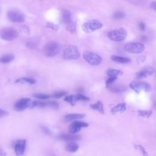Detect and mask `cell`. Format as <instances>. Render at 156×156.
I'll list each match as a JSON object with an SVG mask.
<instances>
[{
    "label": "cell",
    "mask_w": 156,
    "mask_h": 156,
    "mask_svg": "<svg viewBox=\"0 0 156 156\" xmlns=\"http://www.w3.org/2000/svg\"><path fill=\"white\" fill-rule=\"evenodd\" d=\"M127 32L123 27L113 29L107 33V37L112 41H121L127 37Z\"/></svg>",
    "instance_id": "obj_1"
},
{
    "label": "cell",
    "mask_w": 156,
    "mask_h": 156,
    "mask_svg": "<svg viewBox=\"0 0 156 156\" xmlns=\"http://www.w3.org/2000/svg\"><path fill=\"white\" fill-rule=\"evenodd\" d=\"M60 44L57 41H50L43 48V53L47 57H54L60 51Z\"/></svg>",
    "instance_id": "obj_2"
},
{
    "label": "cell",
    "mask_w": 156,
    "mask_h": 156,
    "mask_svg": "<svg viewBox=\"0 0 156 156\" xmlns=\"http://www.w3.org/2000/svg\"><path fill=\"white\" fill-rule=\"evenodd\" d=\"M18 32L13 27H9L0 31V37L4 40L12 41L18 37Z\"/></svg>",
    "instance_id": "obj_3"
},
{
    "label": "cell",
    "mask_w": 156,
    "mask_h": 156,
    "mask_svg": "<svg viewBox=\"0 0 156 156\" xmlns=\"http://www.w3.org/2000/svg\"><path fill=\"white\" fill-rule=\"evenodd\" d=\"M83 57L87 63L93 66L100 65L102 60V57L98 54L88 51H86L83 53Z\"/></svg>",
    "instance_id": "obj_4"
},
{
    "label": "cell",
    "mask_w": 156,
    "mask_h": 156,
    "mask_svg": "<svg viewBox=\"0 0 156 156\" xmlns=\"http://www.w3.org/2000/svg\"><path fill=\"white\" fill-rule=\"evenodd\" d=\"M102 27V24L98 20H91L84 23L82 26V30L85 33H90L99 30Z\"/></svg>",
    "instance_id": "obj_5"
},
{
    "label": "cell",
    "mask_w": 156,
    "mask_h": 156,
    "mask_svg": "<svg viewBox=\"0 0 156 156\" xmlns=\"http://www.w3.org/2000/svg\"><path fill=\"white\" fill-rule=\"evenodd\" d=\"M80 57V52L76 46L69 45L64 51L63 57L66 60H75Z\"/></svg>",
    "instance_id": "obj_6"
},
{
    "label": "cell",
    "mask_w": 156,
    "mask_h": 156,
    "mask_svg": "<svg viewBox=\"0 0 156 156\" xmlns=\"http://www.w3.org/2000/svg\"><path fill=\"white\" fill-rule=\"evenodd\" d=\"M125 50L132 54H138L142 52L144 49V45L141 43H129L124 46Z\"/></svg>",
    "instance_id": "obj_7"
},
{
    "label": "cell",
    "mask_w": 156,
    "mask_h": 156,
    "mask_svg": "<svg viewBox=\"0 0 156 156\" xmlns=\"http://www.w3.org/2000/svg\"><path fill=\"white\" fill-rule=\"evenodd\" d=\"M9 20L14 23H21L24 21L25 17L23 13L16 10H11L7 13Z\"/></svg>",
    "instance_id": "obj_8"
},
{
    "label": "cell",
    "mask_w": 156,
    "mask_h": 156,
    "mask_svg": "<svg viewBox=\"0 0 156 156\" xmlns=\"http://www.w3.org/2000/svg\"><path fill=\"white\" fill-rule=\"evenodd\" d=\"M88 126V124L80 121H73L69 126V132L71 133H76L80 131L82 128L87 127Z\"/></svg>",
    "instance_id": "obj_9"
},
{
    "label": "cell",
    "mask_w": 156,
    "mask_h": 156,
    "mask_svg": "<svg viewBox=\"0 0 156 156\" xmlns=\"http://www.w3.org/2000/svg\"><path fill=\"white\" fill-rule=\"evenodd\" d=\"M30 99L29 98H21L17 101L14 105V108L16 111H23L30 106Z\"/></svg>",
    "instance_id": "obj_10"
},
{
    "label": "cell",
    "mask_w": 156,
    "mask_h": 156,
    "mask_svg": "<svg viewBox=\"0 0 156 156\" xmlns=\"http://www.w3.org/2000/svg\"><path fill=\"white\" fill-rule=\"evenodd\" d=\"M26 146V140H19L14 145V150L16 155H23L24 153Z\"/></svg>",
    "instance_id": "obj_11"
},
{
    "label": "cell",
    "mask_w": 156,
    "mask_h": 156,
    "mask_svg": "<svg viewBox=\"0 0 156 156\" xmlns=\"http://www.w3.org/2000/svg\"><path fill=\"white\" fill-rule=\"evenodd\" d=\"M155 69L153 67H147L136 73V79H143L154 73Z\"/></svg>",
    "instance_id": "obj_12"
},
{
    "label": "cell",
    "mask_w": 156,
    "mask_h": 156,
    "mask_svg": "<svg viewBox=\"0 0 156 156\" xmlns=\"http://www.w3.org/2000/svg\"><path fill=\"white\" fill-rule=\"evenodd\" d=\"M59 138L61 140L66 141H76L80 140L81 137L80 135H76L75 133H62L59 135Z\"/></svg>",
    "instance_id": "obj_13"
},
{
    "label": "cell",
    "mask_w": 156,
    "mask_h": 156,
    "mask_svg": "<svg viewBox=\"0 0 156 156\" xmlns=\"http://www.w3.org/2000/svg\"><path fill=\"white\" fill-rule=\"evenodd\" d=\"M60 20H61V22L63 24H66L67 23H68L69 21L72 20L71 12L68 10H63L61 13Z\"/></svg>",
    "instance_id": "obj_14"
},
{
    "label": "cell",
    "mask_w": 156,
    "mask_h": 156,
    "mask_svg": "<svg viewBox=\"0 0 156 156\" xmlns=\"http://www.w3.org/2000/svg\"><path fill=\"white\" fill-rule=\"evenodd\" d=\"M85 116V115L83 113H69L65 115L64 118L66 121H71L79 119H82L84 118Z\"/></svg>",
    "instance_id": "obj_15"
},
{
    "label": "cell",
    "mask_w": 156,
    "mask_h": 156,
    "mask_svg": "<svg viewBox=\"0 0 156 156\" xmlns=\"http://www.w3.org/2000/svg\"><path fill=\"white\" fill-rule=\"evenodd\" d=\"M126 108L127 107L126 103H120L113 107L111 109L110 112L112 114H115L119 112H123L126 110Z\"/></svg>",
    "instance_id": "obj_16"
},
{
    "label": "cell",
    "mask_w": 156,
    "mask_h": 156,
    "mask_svg": "<svg viewBox=\"0 0 156 156\" xmlns=\"http://www.w3.org/2000/svg\"><path fill=\"white\" fill-rule=\"evenodd\" d=\"M111 59L113 61L118 63H128L131 61L130 59L127 57L118 55H112Z\"/></svg>",
    "instance_id": "obj_17"
},
{
    "label": "cell",
    "mask_w": 156,
    "mask_h": 156,
    "mask_svg": "<svg viewBox=\"0 0 156 156\" xmlns=\"http://www.w3.org/2000/svg\"><path fill=\"white\" fill-rule=\"evenodd\" d=\"M79 147V144L74 141H69L66 146V151L70 152H76Z\"/></svg>",
    "instance_id": "obj_18"
},
{
    "label": "cell",
    "mask_w": 156,
    "mask_h": 156,
    "mask_svg": "<svg viewBox=\"0 0 156 156\" xmlns=\"http://www.w3.org/2000/svg\"><path fill=\"white\" fill-rule=\"evenodd\" d=\"M90 106L92 109L95 110L101 113H104V105H103V104L101 101H99L96 102L95 104H90Z\"/></svg>",
    "instance_id": "obj_19"
},
{
    "label": "cell",
    "mask_w": 156,
    "mask_h": 156,
    "mask_svg": "<svg viewBox=\"0 0 156 156\" xmlns=\"http://www.w3.org/2000/svg\"><path fill=\"white\" fill-rule=\"evenodd\" d=\"M16 83H27V84H34L36 83V80L32 78L29 77H21L15 80Z\"/></svg>",
    "instance_id": "obj_20"
},
{
    "label": "cell",
    "mask_w": 156,
    "mask_h": 156,
    "mask_svg": "<svg viewBox=\"0 0 156 156\" xmlns=\"http://www.w3.org/2000/svg\"><path fill=\"white\" fill-rule=\"evenodd\" d=\"M15 58V56L13 54H6L0 57V63H9L12 62Z\"/></svg>",
    "instance_id": "obj_21"
},
{
    "label": "cell",
    "mask_w": 156,
    "mask_h": 156,
    "mask_svg": "<svg viewBox=\"0 0 156 156\" xmlns=\"http://www.w3.org/2000/svg\"><path fill=\"white\" fill-rule=\"evenodd\" d=\"M107 76H116L118 77L119 75L122 74L123 72L121 70L116 69H112V68H109L107 70Z\"/></svg>",
    "instance_id": "obj_22"
},
{
    "label": "cell",
    "mask_w": 156,
    "mask_h": 156,
    "mask_svg": "<svg viewBox=\"0 0 156 156\" xmlns=\"http://www.w3.org/2000/svg\"><path fill=\"white\" fill-rule=\"evenodd\" d=\"M108 88H110V90L113 93H120L125 90V87L122 85H110Z\"/></svg>",
    "instance_id": "obj_23"
},
{
    "label": "cell",
    "mask_w": 156,
    "mask_h": 156,
    "mask_svg": "<svg viewBox=\"0 0 156 156\" xmlns=\"http://www.w3.org/2000/svg\"><path fill=\"white\" fill-rule=\"evenodd\" d=\"M138 84L140 90H143L145 91H149L151 88V85L147 82H138Z\"/></svg>",
    "instance_id": "obj_24"
},
{
    "label": "cell",
    "mask_w": 156,
    "mask_h": 156,
    "mask_svg": "<svg viewBox=\"0 0 156 156\" xmlns=\"http://www.w3.org/2000/svg\"><path fill=\"white\" fill-rule=\"evenodd\" d=\"M66 25V29L67 30L71 33H74L76 31V23L73 21L72 20L69 21L68 23H67Z\"/></svg>",
    "instance_id": "obj_25"
},
{
    "label": "cell",
    "mask_w": 156,
    "mask_h": 156,
    "mask_svg": "<svg viewBox=\"0 0 156 156\" xmlns=\"http://www.w3.org/2000/svg\"><path fill=\"white\" fill-rule=\"evenodd\" d=\"M64 101H66L67 102H68L69 104H70V105H74L77 100L76 99V97L74 95H69L66 96L64 98Z\"/></svg>",
    "instance_id": "obj_26"
},
{
    "label": "cell",
    "mask_w": 156,
    "mask_h": 156,
    "mask_svg": "<svg viewBox=\"0 0 156 156\" xmlns=\"http://www.w3.org/2000/svg\"><path fill=\"white\" fill-rule=\"evenodd\" d=\"M152 111H150V110H138V116L141 117L149 118L152 115Z\"/></svg>",
    "instance_id": "obj_27"
},
{
    "label": "cell",
    "mask_w": 156,
    "mask_h": 156,
    "mask_svg": "<svg viewBox=\"0 0 156 156\" xmlns=\"http://www.w3.org/2000/svg\"><path fill=\"white\" fill-rule=\"evenodd\" d=\"M129 87L131 89H132L134 91H135L137 93H139L140 91H141V90L140 89V87L138 86V82H135V81L131 82L129 84Z\"/></svg>",
    "instance_id": "obj_28"
},
{
    "label": "cell",
    "mask_w": 156,
    "mask_h": 156,
    "mask_svg": "<svg viewBox=\"0 0 156 156\" xmlns=\"http://www.w3.org/2000/svg\"><path fill=\"white\" fill-rule=\"evenodd\" d=\"M118 77L116 76H109L105 82V85L107 88H108L117 79Z\"/></svg>",
    "instance_id": "obj_29"
},
{
    "label": "cell",
    "mask_w": 156,
    "mask_h": 156,
    "mask_svg": "<svg viewBox=\"0 0 156 156\" xmlns=\"http://www.w3.org/2000/svg\"><path fill=\"white\" fill-rule=\"evenodd\" d=\"M113 16V18L115 20H121L124 18L125 14L124 12L121 11H117L114 13Z\"/></svg>",
    "instance_id": "obj_30"
},
{
    "label": "cell",
    "mask_w": 156,
    "mask_h": 156,
    "mask_svg": "<svg viewBox=\"0 0 156 156\" xmlns=\"http://www.w3.org/2000/svg\"><path fill=\"white\" fill-rule=\"evenodd\" d=\"M34 98L40 99H47L51 98L50 95L48 94H41V93H35L32 95Z\"/></svg>",
    "instance_id": "obj_31"
},
{
    "label": "cell",
    "mask_w": 156,
    "mask_h": 156,
    "mask_svg": "<svg viewBox=\"0 0 156 156\" xmlns=\"http://www.w3.org/2000/svg\"><path fill=\"white\" fill-rule=\"evenodd\" d=\"M37 46V42L34 40H29L26 43V46L29 48L30 49H34L36 48Z\"/></svg>",
    "instance_id": "obj_32"
},
{
    "label": "cell",
    "mask_w": 156,
    "mask_h": 156,
    "mask_svg": "<svg viewBox=\"0 0 156 156\" xmlns=\"http://www.w3.org/2000/svg\"><path fill=\"white\" fill-rule=\"evenodd\" d=\"M76 99L77 101H90V98L82 94H77L75 96Z\"/></svg>",
    "instance_id": "obj_33"
},
{
    "label": "cell",
    "mask_w": 156,
    "mask_h": 156,
    "mask_svg": "<svg viewBox=\"0 0 156 156\" xmlns=\"http://www.w3.org/2000/svg\"><path fill=\"white\" fill-rule=\"evenodd\" d=\"M66 92L65 91H60V92H57V93H55L54 94L50 95L51 98H60L63 96H64L66 94Z\"/></svg>",
    "instance_id": "obj_34"
},
{
    "label": "cell",
    "mask_w": 156,
    "mask_h": 156,
    "mask_svg": "<svg viewBox=\"0 0 156 156\" xmlns=\"http://www.w3.org/2000/svg\"><path fill=\"white\" fill-rule=\"evenodd\" d=\"M58 104L57 102H55V101H50V102H48V107L52 108L53 109H58Z\"/></svg>",
    "instance_id": "obj_35"
},
{
    "label": "cell",
    "mask_w": 156,
    "mask_h": 156,
    "mask_svg": "<svg viewBox=\"0 0 156 156\" xmlns=\"http://www.w3.org/2000/svg\"><path fill=\"white\" fill-rule=\"evenodd\" d=\"M46 27L48 28L54 30H57L58 29V26L57 24H54V23H51V22H48L46 23Z\"/></svg>",
    "instance_id": "obj_36"
},
{
    "label": "cell",
    "mask_w": 156,
    "mask_h": 156,
    "mask_svg": "<svg viewBox=\"0 0 156 156\" xmlns=\"http://www.w3.org/2000/svg\"><path fill=\"white\" fill-rule=\"evenodd\" d=\"M135 147L136 149L140 151V152H141L144 155H147V154L146 150L144 149V148L143 147V146L139 145V144H135Z\"/></svg>",
    "instance_id": "obj_37"
},
{
    "label": "cell",
    "mask_w": 156,
    "mask_h": 156,
    "mask_svg": "<svg viewBox=\"0 0 156 156\" xmlns=\"http://www.w3.org/2000/svg\"><path fill=\"white\" fill-rule=\"evenodd\" d=\"M7 115H8L7 112H6V111L0 108V118H2V117H4V116H6Z\"/></svg>",
    "instance_id": "obj_38"
},
{
    "label": "cell",
    "mask_w": 156,
    "mask_h": 156,
    "mask_svg": "<svg viewBox=\"0 0 156 156\" xmlns=\"http://www.w3.org/2000/svg\"><path fill=\"white\" fill-rule=\"evenodd\" d=\"M145 27H146V26H145V24H144V23L140 22V23H139V28H140V29L141 30L144 31V30H145Z\"/></svg>",
    "instance_id": "obj_39"
},
{
    "label": "cell",
    "mask_w": 156,
    "mask_h": 156,
    "mask_svg": "<svg viewBox=\"0 0 156 156\" xmlns=\"http://www.w3.org/2000/svg\"><path fill=\"white\" fill-rule=\"evenodd\" d=\"M151 8L152 9L154 10H156V3L155 1H153L152 2H151Z\"/></svg>",
    "instance_id": "obj_40"
},
{
    "label": "cell",
    "mask_w": 156,
    "mask_h": 156,
    "mask_svg": "<svg viewBox=\"0 0 156 156\" xmlns=\"http://www.w3.org/2000/svg\"><path fill=\"white\" fill-rule=\"evenodd\" d=\"M43 131L44 132H46L47 134H50V131L46 127H43Z\"/></svg>",
    "instance_id": "obj_41"
},
{
    "label": "cell",
    "mask_w": 156,
    "mask_h": 156,
    "mask_svg": "<svg viewBox=\"0 0 156 156\" xmlns=\"http://www.w3.org/2000/svg\"><path fill=\"white\" fill-rule=\"evenodd\" d=\"M5 154L4 153V151H2L1 149H0V155H5Z\"/></svg>",
    "instance_id": "obj_42"
}]
</instances>
